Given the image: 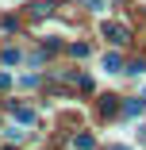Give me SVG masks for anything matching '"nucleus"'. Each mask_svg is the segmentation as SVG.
<instances>
[{"mask_svg": "<svg viewBox=\"0 0 146 150\" xmlns=\"http://www.w3.org/2000/svg\"><path fill=\"white\" fill-rule=\"evenodd\" d=\"M104 39H111L115 46H123V42H131V31L123 23H104Z\"/></svg>", "mask_w": 146, "mask_h": 150, "instance_id": "nucleus-1", "label": "nucleus"}, {"mask_svg": "<svg viewBox=\"0 0 146 150\" xmlns=\"http://www.w3.org/2000/svg\"><path fill=\"white\" fill-rule=\"evenodd\" d=\"M115 112H119L115 96H104V100H100V115H115Z\"/></svg>", "mask_w": 146, "mask_h": 150, "instance_id": "nucleus-2", "label": "nucleus"}, {"mask_svg": "<svg viewBox=\"0 0 146 150\" xmlns=\"http://www.w3.org/2000/svg\"><path fill=\"white\" fill-rule=\"evenodd\" d=\"M119 66H123V58H119V54H108V58H104V69H111V73H119Z\"/></svg>", "mask_w": 146, "mask_h": 150, "instance_id": "nucleus-3", "label": "nucleus"}, {"mask_svg": "<svg viewBox=\"0 0 146 150\" xmlns=\"http://www.w3.org/2000/svg\"><path fill=\"white\" fill-rule=\"evenodd\" d=\"M142 108H146V100H127V104H123V112H127V115H138Z\"/></svg>", "mask_w": 146, "mask_h": 150, "instance_id": "nucleus-4", "label": "nucleus"}, {"mask_svg": "<svg viewBox=\"0 0 146 150\" xmlns=\"http://www.w3.org/2000/svg\"><path fill=\"white\" fill-rule=\"evenodd\" d=\"M16 119H19V123H31L35 112H31V108H16Z\"/></svg>", "mask_w": 146, "mask_h": 150, "instance_id": "nucleus-5", "label": "nucleus"}, {"mask_svg": "<svg viewBox=\"0 0 146 150\" xmlns=\"http://www.w3.org/2000/svg\"><path fill=\"white\" fill-rule=\"evenodd\" d=\"M73 142H77V150H92V135H77Z\"/></svg>", "mask_w": 146, "mask_h": 150, "instance_id": "nucleus-6", "label": "nucleus"}, {"mask_svg": "<svg viewBox=\"0 0 146 150\" xmlns=\"http://www.w3.org/2000/svg\"><path fill=\"white\" fill-rule=\"evenodd\" d=\"M69 54H73V58H85V54H89V46H85V42H73Z\"/></svg>", "mask_w": 146, "mask_h": 150, "instance_id": "nucleus-7", "label": "nucleus"}, {"mask_svg": "<svg viewBox=\"0 0 146 150\" xmlns=\"http://www.w3.org/2000/svg\"><path fill=\"white\" fill-rule=\"evenodd\" d=\"M111 150H127V146H111Z\"/></svg>", "mask_w": 146, "mask_h": 150, "instance_id": "nucleus-8", "label": "nucleus"}]
</instances>
